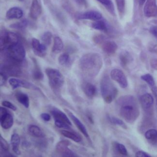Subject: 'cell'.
I'll list each match as a JSON object with an SVG mask.
<instances>
[{
	"label": "cell",
	"mask_w": 157,
	"mask_h": 157,
	"mask_svg": "<svg viewBox=\"0 0 157 157\" xmlns=\"http://www.w3.org/2000/svg\"><path fill=\"white\" fill-rule=\"evenodd\" d=\"M10 144L12 147L13 151L17 155H20V151L19 150V145L20 144V137L17 133H13L11 136Z\"/></svg>",
	"instance_id": "44dd1931"
},
{
	"label": "cell",
	"mask_w": 157,
	"mask_h": 157,
	"mask_svg": "<svg viewBox=\"0 0 157 157\" xmlns=\"http://www.w3.org/2000/svg\"><path fill=\"white\" fill-rule=\"evenodd\" d=\"M106 36L103 34H98L93 37V41L97 44H102L106 40Z\"/></svg>",
	"instance_id": "74e56055"
},
{
	"label": "cell",
	"mask_w": 157,
	"mask_h": 157,
	"mask_svg": "<svg viewBox=\"0 0 157 157\" xmlns=\"http://www.w3.org/2000/svg\"><path fill=\"white\" fill-rule=\"evenodd\" d=\"M0 142H1V152H6L8 151L9 150V144L1 136L0 138Z\"/></svg>",
	"instance_id": "f35d334b"
},
{
	"label": "cell",
	"mask_w": 157,
	"mask_h": 157,
	"mask_svg": "<svg viewBox=\"0 0 157 157\" xmlns=\"http://www.w3.org/2000/svg\"><path fill=\"white\" fill-rule=\"evenodd\" d=\"M33 77L36 80H41L44 78V74L41 70L40 69V67L38 66L37 64H35L33 72H32Z\"/></svg>",
	"instance_id": "f1b7e54d"
},
{
	"label": "cell",
	"mask_w": 157,
	"mask_h": 157,
	"mask_svg": "<svg viewBox=\"0 0 157 157\" xmlns=\"http://www.w3.org/2000/svg\"><path fill=\"white\" fill-rule=\"evenodd\" d=\"M107 118H108L109 120L110 121V122L112 123V124L120 126H121L123 128H125V129L126 128V125L125 124V123L121 120H120V119H119L117 117L111 116V115H107Z\"/></svg>",
	"instance_id": "1f68e13d"
},
{
	"label": "cell",
	"mask_w": 157,
	"mask_h": 157,
	"mask_svg": "<svg viewBox=\"0 0 157 157\" xmlns=\"http://www.w3.org/2000/svg\"><path fill=\"white\" fill-rule=\"evenodd\" d=\"M117 150L121 155H124V156H127L128 155V151L125 147V146L121 144H118L117 143L116 144V146H115Z\"/></svg>",
	"instance_id": "8d00e7d4"
},
{
	"label": "cell",
	"mask_w": 157,
	"mask_h": 157,
	"mask_svg": "<svg viewBox=\"0 0 157 157\" xmlns=\"http://www.w3.org/2000/svg\"><path fill=\"white\" fill-rule=\"evenodd\" d=\"M101 4H102L105 8L112 15H115V12L112 0H97Z\"/></svg>",
	"instance_id": "4316f807"
},
{
	"label": "cell",
	"mask_w": 157,
	"mask_h": 157,
	"mask_svg": "<svg viewBox=\"0 0 157 157\" xmlns=\"http://www.w3.org/2000/svg\"><path fill=\"white\" fill-rule=\"evenodd\" d=\"M117 104L120 116L128 123H133L139 115V109L135 98L131 95L120 97Z\"/></svg>",
	"instance_id": "7a4b0ae2"
},
{
	"label": "cell",
	"mask_w": 157,
	"mask_h": 157,
	"mask_svg": "<svg viewBox=\"0 0 157 157\" xmlns=\"http://www.w3.org/2000/svg\"><path fill=\"white\" fill-rule=\"evenodd\" d=\"M0 123L3 129H10L13 124V118L12 115L9 113V112L2 115H0Z\"/></svg>",
	"instance_id": "2e32d148"
},
{
	"label": "cell",
	"mask_w": 157,
	"mask_h": 157,
	"mask_svg": "<svg viewBox=\"0 0 157 157\" xmlns=\"http://www.w3.org/2000/svg\"><path fill=\"white\" fill-rule=\"evenodd\" d=\"M70 144V142L65 140L58 142L56 145V151L62 156H76L77 155L68 148Z\"/></svg>",
	"instance_id": "9c48e42d"
},
{
	"label": "cell",
	"mask_w": 157,
	"mask_h": 157,
	"mask_svg": "<svg viewBox=\"0 0 157 157\" xmlns=\"http://www.w3.org/2000/svg\"><path fill=\"white\" fill-rule=\"evenodd\" d=\"M144 13L147 17H153L157 15L156 0H147L144 7Z\"/></svg>",
	"instance_id": "30bf717a"
},
{
	"label": "cell",
	"mask_w": 157,
	"mask_h": 157,
	"mask_svg": "<svg viewBox=\"0 0 157 157\" xmlns=\"http://www.w3.org/2000/svg\"><path fill=\"white\" fill-rule=\"evenodd\" d=\"M92 28L96 29L97 30H99L104 32H107L108 31V28L107 26V24L102 20L95 21V22L93 23L91 25Z\"/></svg>",
	"instance_id": "83f0119b"
},
{
	"label": "cell",
	"mask_w": 157,
	"mask_h": 157,
	"mask_svg": "<svg viewBox=\"0 0 157 157\" xmlns=\"http://www.w3.org/2000/svg\"><path fill=\"white\" fill-rule=\"evenodd\" d=\"M63 42L61 39L58 36H55L54 37L53 45L52 47V52L55 53H58L61 52L63 49Z\"/></svg>",
	"instance_id": "484cf974"
},
{
	"label": "cell",
	"mask_w": 157,
	"mask_h": 157,
	"mask_svg": "<svg viewBox=\"0 0 157 157\" xmlns=\"http://www.w3.org/2000/svg\"><path fill=\"white\" fill-rule=\"evenodd\" d=\"M82 89L85 95L90 98H92L96 93V86L91 83H84L82 86Z\"/></svg>",
	"instance_id": "ffe728a7"
},
{
	"label": "cell",
	"mask_w": 157,
	"mask_h": 157,
	"mask_svg": "<svg viewBox=\"0 0 157 157\" xmlns=\"http://www.w3.org/2000/svg\"><path fill=\"white\" fill-rule=\"evenodd\" d=\"M100 90L103 99L108 104L111 103L118 94L117 88L107 75L102 77L100 82Z\"/></svg>",
	"instance_id": "3957f363"
},
{
	"label": "cell",
	"mask_w": 157,
	"mask_h": 157,
	"mask_svg": "<svg viewBox=\"0 0 157 157\" xmlns=\"http://www.w3.org/2000/svg\"><path fill=\"white\" fill-rule=\"evenodd\" d=\"M103 64L101 56L97 53L83 55L79 59L78 67L86 76L94 78L100 72Z\"/></svg>",
	"instance_id": "6da1fadb"
},
{
	"label": "cell",
	"mask_w": 157,
	"mask_h": 157,
	"mask_svg": "<svg viewBox=\"0 0 157 157\" xmlns=\"http://www.w3.org/2000/svg\"><path fill=\"white\" fill-rule=\"evenodd\" d=\"M117 48L118 46L114 41L105 40L102 44V49L107 55H112L115 53Z\"/></svg>",
	"instance_id": "d6986e66"
},
{
	"label": "cell",
	"mask_w": 157,
	"mask_h": 157,
	"mask_svg": "<svg viewBox=\"0 0 157 157\" xmlns=\"http://www.w3.org/2000/svg\"><path fill=\"white\" fill-rule=\"evenodd\" d=\"M61 133L64 137L69 138L75 142H80L82 141L81 136L75 132L64 129V130L61 131Z\"/></svg>",
	"instance_id": "d4e9b609"
},
{
	"label": "cell",
	"mask_w": 157,
	"mask_h": 157,
	"mask_svg": "<svg viewBox=\"0 0 157 157\" xmlns=\"http://www.w3.org/2000/svg\"><path fill=\"white\" fill-rule=\"evenodd\" d=\"M70 56L69 54L64 53L59 55L58 58V63L61 66H67L69 63Z\"/></svg>",
	"instance_id": "d6a6232c"
},
{
	"label": "cell",
	"mask_w": 157,
	"mask_h": 157,
	"mask_svg": "<svg viewBox=\"0 0 157 157\" xmlns=\"http://www.w3.org/2000/svg\"><path fill=\"white\" fill-rule=\"evenodd\" d=\"M4 51L9 58L18 63L23 61L26 56L25 47L20 42L10 45Z\"/></svg>",
	"instance_id": "277c9868"
},
{
	"label": "cell",
	"mask_w": 157,
	"mask_h": 157,
	"mask_svg": "<svg viewBox=\"0 0 157 157\" xmlns=\"http://www.w3.org/2000/svg\"><path fill=\"white\" fill-rule=\"evenodd\" d=\"M31 45L34 53L36 55L40 57H44L45 55L47 47V45H45L43 43L40 44L39 40L36 38L32 39Z\"/></svg>",
	"instance_id": "8fae6325"
},
{
	"label": "cell",
	"mask_w": 157,
	"mask_h": 157,
	"mask_svg": "<svg viewBox=\"0 0 157 157\" xmlns=\"http://www.w3.org/2000/svg\"><path fill=\"white\" fill-rule=\"evenodd\" d=\"M117 9L120 15H123L125 10V0H115Z\"/></svg>",
	"instance_id": "d590c367"
},
{
	"label": "cell",
	"mask_w": 157,
	"mask_h": 157,
	"mask_svg": "<svg viewBox=\"0 0 157 157\" xmlns=\"http://www.w3.org/2000/svg\"><path fill=\"white\" fill-rule=\"evenodd\" d=\"M119 58H120L121 64L123 66H126L132 61V57L131 55L126 51L121 52L120 53Z\"/></svg>",
	"instance_id": "cb8c5ba5"
},
{
	"label": "cell",
	"mask_w": 157,
	"mask_h": 157,
	"mask_svg": "<svg viewBox=\"0 0 157 157\" xmlns=\"http://www.w3.org/2000/svg\"><path fill=\"white\" fill-rule=\"evenodd\" d=\"M145 1L146 0H139V4L140 5H142L145 2Z\"/></svg>",
	"instance_id": "7dc6e473"
},
{
	"label": "cell",
	"mask_w": 157,
	"mask_h": 157,
	"mask_svg": "<svg viewBox=\"0 0 157 157\" xmlns=\"http://www.w3.org/2000/svg\"><path fill=\"white\" fill-rule=\"evenodd\" d=\"M20 42L18 36L14 33L1 30L0 33V48L1 51L6 50L10 45Z\"/></svg>",
	"instance_id": "8992f818"
},
{
	"label": "cell",
	"mask_w": 157,
	"mask_h": 157,
	"mask_svg": "<svg viewBox=\"0 0 157 157\" xmlns=\"http://www.w3.org/2000/svg\"><path fill=\"white\" fill-rule=\"evenodd\" d=\"M102 18V14L96 10H88L78 16V18L80 20H90L93 21L100 20Z\"/></svg>",
	"instance_id": "7c38bea8"
},
{
	"label": "cell",
	"mask_w": 157,
	"mask_h": 157,
	"mask_svg": "<svg viewBox=\"0 0 157 157\" xmlns=\"http://www.w3.org/2000/svg\"><path fill=\"white\" fill-rule=\"evenodd\" d=\"M28 131L30 135L35 137L42 138V137H44L45 136V134H44L42 129L36 125H34V124L29 125L28 128Z\"/></svg>",
	"instance_id": "603a6c76"
},
{
	"label": "cell",
	"mask_w": 157,
	"mask_h": 157,
	"mask_svg": "<svg viewBox=\"0 0 157 157\" xmlns=\"http://www.w3.org/2000/svg\"><path fill=\"white\" fill-rule=\"evenodd\" d=\"M145 137L147 139L151 141L154 140L157 137V130L155 129H150L145 132Z\"/></svg>",
	"instance_id": "e575fe53"
},
{
	"label": "cell",
	"mask_w": 157,
	"mask_h": 157,
	"mask_svg": "<svg viewBox=\"0 0 157 157\" xmlns=\"http://www.w3.org/2000/svg\"><path fill=\"white\" fill-rule=\"evenodd\" d=\"M23 12L21 9L18 7H13L9 9L6 12V18L7 19H20L23 17Z\"/></svg>",
	"instance_id": "ac0fdd59"
},
{
	"label": "cell",
	"mask_w": 157,
	"mask_h": 157,
	"mask_svg": "<svg viewBox=\"0 0 157 157\" xmlns=\"http://www.w3.org/2000/svg\"><path fill=\"white\" fill-rule=\"evenodd\" d=\"M41 13L42 7L39 2V0H33L29 10V15L31 18L34 20H36L40 15Z\"/></svg>",
	"instance_id": "5bb4252c"
},
{
	"label": "cell",
	"mask_w": 157,
	"mask_h": 157,
	"mask_svg": "<svg viewBox=\"0 0 157 157\" xmlns=\"http://www.w3.org/2000/svg\"><path fill=\"white\" fill-rule=\"evenodd\" d=\"M50 113L53 116L54 120H58L61 121H63L69 125H72V123L67 117V116L61 110L58 109L56 107H53L52 110H50Z\"/></svg>",
	"instance_id": "e0dca14e"
},
{
	"label": "cell",
	"mask_w": 157,
	"mask_h": 157,
	"mask_svg": "<svg viewBox=\"0 0 157 157\" xmlns=\"http://www.w3.org/2000/svg\"><path fill=\"white\" fill-rule=\"evenodd\" d=\"M151 91L155 96V98L156 99V104H157V86L155 85L154 86L151 87Z\"/></svg>",
	"instance_id": "bcb514c9"
},
{
	"label": "cell",
	"mask_w": 157,
	"mask_h": 157,
	"mask_svg": "<svg viewBox=\"0 0 157 157\" xmlns=\"http://www.w3.org/2000/svg\"><path fill=\"white\" fill-rule=\"evenodd\" d=\"M48 77L49 84L52 88L55 90L60 89L64 84V77L58 70L48 67L45 71Z\"/></svg>",
	"instance_id": "5b68a950"
},
{
	"label": "cell",
	"mask_w": 157,
	"mask_h": 157,
	"mask_svg": "<svg viewBox=\"0 0 157 157\" xmlns=\"http://www.w3.org/2000/svg\"><path fill=\"white\" fill-rule=\"evenodd\" d=\"M110 78L118 83L122 88H126L128 86V82L124 72L118 69H113L110 72Z\"/></svg>",
	"instance_id": "52a82bcc"
},
{
	"label": "cell",
	"mask_w": 157,
	"mask_h": 157,
	"mask_svg": "<svg viewBox=\"0 0 157 157\" xmlns=\"http://www.w3.org/2000/svg\"><path fill=\"white\" fill-rule=\"evenodd\" d=\"M140 102L145 110H148L151 108L154 103V99L151 94L147 93L140 96Z\"/></svg>",
	"instance_id": "4fadbf2b"
},
{
	"label": "cell",
	"mask_w": 157,
	"mask_h": 157,
	"mask_svg": "<svg viewBox=\"0 0 157 157\" xmlns=\"http://www.w3.org/2000/svg\"><path fill=\"white\" fill-rule=\"evenodd\" d=\"M136 156L137 157H150V155L144 151H138L136 153Z\"/></svg>",
	"instance_id": "b9f144b4"
},
{
	"label": "cell",
	"mask_w": 157,
	"mask_h": 157,
	"mask_svg": "<svg viewBox=\"0 0 157 157\" xmlns=\"http://www.w3.org/2000/svg\"><path fill=\"white\" fill-rule=\"evenodd\" d=\"M150 32L157 39V26H151L150 28Z\"/></svg>",
	"instance_id": "ee69618b"
},
{
	"label": "cell",
	"mask_w": 157,
	"mask_h": 157,
	"mask_svg": "<svg viewBox=\"0 0 157 157\" xmlns=\"http://www.w3.org/2000/svg\"><path fill=\"white\" fill-rule=\"evenodd\" d=\"M0 75H1V77H0V85L2 86L5 84L7 77L1 72L0 73Z\"/></svg>",
	"instance_id": "60d3db41"
},
{
	"label": "cell",
	"mask_w": 157,
	"mask_h": 157,
	"mask_svg": "<svg viewBox=\"0 0 157 157\" xmlns=\"http://www.w3.org/2000/svg\"><path fill=\"white\" fill-rule=\"evenodd\" d=\"M154 141L156 142V144H157V137H156V138L154 140H153V142H154Z\"/></svg>",
	"instance_id": "c3c4849f"
},
{
	"label": "cell",
	"mask_w": 157,
	"mask_h": 157,
	"mask_svg": "<svg viewBox=\"0 0 157 157\" xmlns=\"http://www.w3.org/2000/svg\"><path fill=\"white\" fill-rule=\"evenodd\" d=\"M21 1H22V0H21Z\"/></svg>",
	"instance_id": "681fc988"
},
{
	"label": "cell",
	"mask_w": 157,
	"mask_h": 157,
	"mask_svg": "<svg viewBox=\"0 0 157 157\" xmlns=\"http://www.w3.org/2000/svg\"><path fill=\"white\" fill-rule=\"evenodd\" d=\"M2 105L3 107H7V108H9L13 111H15L17 110V107L13 105L12 102L8 101H3L2 102Z\"/></svg>",
	"instance_id": "ab89813d"
},
{
	"label": "cell",
	"mask_w": 157,
	"mask_h": 157,
	"mask_svg": "<svg viewBox=\"0 0 157 157\" xmlns=\"http://www.w3.org/2000/svg\"><path fill=\"white\" fill-rule=\"evenodd\" d=\"M40 39L44 44H45L47 46L50 45L52 42V34L50 31H47L41 36Z\"/></svg>",
	"instance_id": "4dcf8cb0"
},
{
	"label": "cell",
	"mask_w": 157,
	"mask_h": 157,
	"mask_svg": "<svg viewBox=\"0 0 157 157\" xmlns=\"http://www.w3.org/2000/svg\"><path fill=\"white\" fill-rule=\"evenodd\" d=\"M28 21L26 19H24L20 21L12 24L11 25H10V27L13 29L22 30V29H25L28 26Z\"/></svg>",
	"instance_id": "f546056e"
},
{
	"label": "cell",
	"mask_w": 157,
	"mask_h": 157,
	"mask_svg": "<svg viewBox=\"0 0 157 157\" xmlns=\"http://www.w3.org/2000/svg\"><path fill=\"white\" fill-rule=\"evenodd\" d=\"M40 118L45 121H48L50 120V115L47 113H42L40 115Z\"/></svg>",
	"instance_id": "7bdbcfd3"
},
{
	"label": "cell",
	"mask_w": 157,
	"mask_h": 157,
	"mask_svg": "<svg viewBox=\"0 0 157 157\" xmlns=\"http://www.w3.org/2000/svg\"><path fill=\"white\" fill-rule=\"evenodd\" d=\"M9 83L12 89H16L17 88H25L27 89H31L34 90H40V89L36 86V85H33V83L24 80L16 78L14 77H11L9 80Z\"/></svg>",
	"instance_id": "ba28073f"
},
{
	"label": "cell",
	"mask_w": 157,
	"mask_h": 157,
	"mask_svg": "<svg viewBox=\"0 0 157 157\" xmlns=\"http://www.w3.org/2000/svg\"><path fill=\"white\" fill-rule=\"evenodd\" d=\"M65 111L68 113L69 117L71 118V119L72 120V121L74 122V123L75 124V126L78 128V129L80 131V132L86 137V138H89V134L85 126V125L82 123V121L78 118H77L72 112H71L69 110L65 109Z\"/></svg>",
	"instance_id": "9a60e30c"
},
{
	"label": "cell",
	"mask_w": 157,
	"mask_h": 157,
	"mask_svg": "<svg viewBox=\"0 0 157 157\" xmlns=\"http://www.w3.org/2000/svg\"><path fill=\"white\" fill-rule=\"evenodd\" d=\"M141 79L144 81H145L149 86H150L151 88L154 86L155 85V80L153 77L149 74H146L144 75H142L140 77Z\"/></svg>",
	"instance_id": "836d02e7"
},
{
	"label": "cell",
	"mask_w": 157,
	"mask_h": 157,
	"mask_svg": "<svg viewBox=\"0 0 157 157\" xmlns=\"http://www.w3.org/2000/svg\"><path fill=\"white\" fill-rule=\"evenodd\" d=\"M150 66L151 67L157 70V59H152L150 61Z\"/></svg>",
	"instance_id": "f6af8a7d"
},
{
	"label": "cell",
	"mask_w": 157,
	"mask_h": 157,
	"mask_svg": "<svg viewBox=\"0 0 157 157\" xmlns=\"http://www.w3.org/2000/svg\"><path fill=\"white\" fill-rule=\"evenodd\" d=\"M15 98L18 102L22 104L26 108H28L29 105V99L28 96L21 91H17L15 93Z\"/></svg>",
	"instance_id": "7402d4cb"
}]
</instances>
